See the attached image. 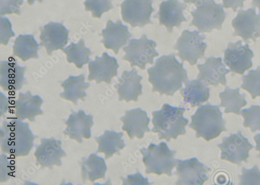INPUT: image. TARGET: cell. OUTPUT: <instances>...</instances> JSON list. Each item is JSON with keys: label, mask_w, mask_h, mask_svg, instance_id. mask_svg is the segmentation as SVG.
I'll list each match as a JSON object with an SVG mask.
<instances>
[{"label": "cell", "mask_w": 260, "mask_h": 185, "mask_svg": "<svg viewBox=\"0 0 260 185\" xmlns=\"http://www.w3.org/2000/svg\"><path fill=\"white\" fill-rule=\"evenodd\" d=\"M152 0H125L121 5L124 21L133 27L153 24L150 17L155 10Z\"/></svg>", "instance_id": "9c48e42d"}, {"label": "cell", "mask_w": 260, "mask_h": 185, "mask_svg": "<svg viewBox=\"0 0 260 185\" xmlns=\"http://www.w3.org/2000/svg\"><path fill=\"white\" fill-rule=\"evenodd\" d=\"M119 65L116 58L110 56L106 52L101 57L96 56L89 65L90 80H95L98 84L104 81L107 84L111 83L113 77L117 76Z\"/></svg>", "instance_id": "5bb4252c"}, {"label": "cell", "mask_w": 260, "mask_h": 185, "mask_svg": "<svg viewBox=\"0 0 260 185\" xmlns=\"http://www.w3.org/2000/svg\"><path fill=\"white\" fill-rule=\"evenodd\" d=\"M102 35L103 37L102 43L105 48L113 50L116 54L121 48L127 44V40L132 36L128 32L127 26L123 25L120 20L116 23L111 20H108L106 28L102 30Z\"/></svg>", "instance_id": "2e32d148"}, {"label": "cell", "mask_w": 260, "mask_h": 185, "mask_svg": "<svg viewBox=\"0 0 260 185\" xmlns=\"http://www.w3.org/2000/svg\"><path fill=\"white\" fill-rule=\"evenodd\" d=\"M120 120L123 122L122 130L126 132L130 139L135 137L142 139L145 133L150 131L148 127L150 119L140 108L126 111Z\"/></svg>", "instance_id": "d6986e66"}, {"label": "cell", "mask_w": 260, "mask_h": 185, "mask_svg": "<svg viewBox=\"0 0 260 185\" xmlns=\"http://www.w3.org/2000/svg\"><path fill=\"white\" fill-rule=\"evenodd\" d=\"M253 52L249 49V45H242L241 40L236 43H230L224 51V63L231 72L243 75L246 70L252 66V58Z\"/></svg>", "instance_id": "7c38bea8"}, {"label": "cell", "mask_w": 260, "mask_h": 185, "mask_svg": "<svg viewBox=\"0 0 260 185\" xmlns=\"http://www.w3.org/2000/svg\"><path fill=\"white\" fill-rule=\"evenodd\" d=\"M205 35L200 32L185 30L179 38L174 49L179 51L178 56L183 61H188L190 66L196 65L198 60L204 56L207 45L204 42Z\"/></svg>", "instance_id": "52a82bcc"}, {"label": "cell", "mask_w": 260, "mask_h": 185, "mask_svg": "<svg viewBox=\"0 0 260 185\" xmlns=\"http://www.w3.org/2000/svg\"><path fill=\"white\" fill-rule=\"evenodd\" d=\"M124 185H148L150 184L148 178H145L139 172L135 175H129L126 178H123Z\"/></svg>", "instance_id": "d6a6232c"}, {"label": "cell", "mask_w": 260, "mask_h": 185, "mask_svg": "<svg viewBox=\"0 0 260 185\" xmlns=\"http://www.w3.org/2000/svg\"><path fill=\"white\" fill-rule=\"evenodd\" d=\"M156 43L153 40L147 39L144 34L140 39H132L129 41L128 46L123 48L125 55L123 60H127L130 66L133 68L138 66L141 70L146 69V65L154 64V58L159 53L155 50Z\"/></svg>", "instance_id": "8992f818"}, {"label": "cell", "mask_w": 260, "mask_h": 185, "mask_svg": "<svg viewBox=\"0 0 260 185\" xmlns=\"http://www.w3.org/2000/svg\"><path fill=\"white\" fill-rule=\"evenodd\" d=\"M186 5L180 3L178 0H168L161 4L158 12L160 24L165 26L169 33L175 26L179 27L183 22H187L183 11Z\"/></svg>", "instance_id": "ac0fdd59"}, {"label": "cell", "mask_w": 260, "mask_h": 185, "mask_svg": "<svg viewBox=\"0 0 260 185\" xmlns=\"http://www.w3.org/2000/svg\"><path fill=\"white\" fill-rule=\"evenodd\" d=\"M191 118L189 127L197 132V138L202 137L207 141L218 137L222 132L228 131L219 106L209 104L202 106Z\"/></svg>", "instance_id": "3957f363"}, {"label": "cell", "mask_w": 260, "mask_h": 185, "mask_svg": "<svg viewBox=\"0 0 260 185\" xmlns=\"http://www.w3.org/2000/svg\"><path fill=\"white\" fill-rule=\"evenodd\" d=\"M208 1V0H184L186 4H193L197 7L201 6L203 3Z\"/></svg>", "instance_id": "e575fe53"}, {"label": "cell", "mask_w": 260, "mask_h": 185, "mask_svg": "<svg viewBox=\"0 0 260 185\" xmlns=\"http://www.w3.org/2000/svg\"><path fill=\"white\" fill-rule=\"evenodd\" d=\"M185 83V88L182 89L181 94L191 108L200 106L209 100L210 89L202 80H187Z\"/></svg>", "instance_id": "44dd1931"}, {"label": "cell", "mask_w": 260, "mask_h": 185, "mask_svg": "<svg viewBox=\"0 0 260 185\" xmlns=\"http://www.w3.org/2000/svg\"><path fill=\"white\" fill-rule=\"evenodd\" d=\"M254 140L256 144L255 150L259 151V153L257 156V158L260 159V134L256 135L254 137Z\"/></svg>", "instance_id": "d590c367"}, {"label": "cell", "mask_w": 260, "mask_h": 185, "mask_svg": "<svg viewBox=\"0 0 260 185\" xmlns=\"http://www.w3.org/2000/svg\"><path fill=\"white\" fill-rule=\"evenodd\" d=\"M123 133L106 131L101 140V150L106 153L107 158L112 157L125 147Z\"/></svg>", "instance_id": "484cf974"}, {"label": "cell", "mask_w": 260, "mask_h": 185, "mask_svg": "<svg viewBox=\"0 0 260 185\" xmlns=\"http://www.w3.org/2000/svg\"><path fill=\"white\" fill-rule=\"evenodd\" d=\"M84 5L86 11L91 12L93 17L99 18L114 8L112 0H85Z\"/></svg>", "instance_id": "83f0119b"}, {"label": "cell", "mask_w": 260, "mask_h": 185, "mask_svg": "<svg viewBox=\"0 0 260 185\" xmlns=\"http://www.w3.org/2000/svg\"><path fill=\"white\" fill-rule=\"evenodd\" d=\"M244 118V127L249 128L252 133L260 131V106H252L241 112Z\"/></svg>", "instance_id": "f1b7e54d"}, {"label": "cell", "mask_w": 260, "mask_h": 185, "mask_svg": "<svg viewBox=\"0 0 260 185\" xmlns=\"http://www.w3.org/2000/svg\"><path fill=\"white\" fill-rule=\"evenodd\" d=\"M232 24L235 29L233 36L241 37L245 43L250 39L255 43L256 39L260 37V13L257 14L254 8L238 11Z\"/></svg>", "instance_id": "8fae6325"}, {"label": "cell", "mask_w": 260, "mask_h": 185, "mask_svg": "<svg viewBox=\"0 0 260 185\" xmlns=\"http://www.w3.org/2000/svg\"><path fill=\"white\" fill-rule=\"evenodd\" d=\"M0 42L1 44L7 46L10 39L15 36L12 29V24L8 18H0Z\"/></svg>", "instance_id": "1f68e13d"}, {"label": "cell", "mask_w": 260, "mask_h": 185, "mask_svg": "<svg viewBox=\"0 0 260 185\" xmlns=\"http://www.w3.org/2000/svg\"><path fill=\"white\" fill-rule=\"evenodd\" d=\"M242 79V89L250 93L252 99L260 97V67L258 66L255 70L250 71Z\"/></svg>", "instance_id": "4316f807"}, {"label": "cell", "mask_w": 260, "mask_h": 185, "mask_svg": "<svg viewBox=\"0 0 260 185\" xmlns=\"http://www.w3.org/2000/svg\"><path fill=\"white\" fill-rule=\"evenodd\" d=\"M140 152L143 156L146 174L172 175V170L177 164V160L175 159L177 152L171 151L166 143L161 142L159 145L151 143L147 149H141Z\"/></svg>", "instance_id": "277c9868"}, {"label": "cell", "mask_w": 260, "mask_h": 185, "mask_svg": "<svg viewBox=\"0 0 260 185\" xmlns=\"http://www.w3.org/2000/svg\"><path fill=\"white\" fill-rule=\"evenodd\" d=\"M88 83L84 82L83 75L78 77L71 76L62 84L64 92L61 95L64 98L76 100L85 95L84 90L89 87Z\"/></svg>", "instance_id": "d4e9b609"}, {"label": "cell", "mask_w": 260, "mask_h": 185, "mask_svg": "<svg viewBox=\"0 0 260 185\" xmlns=\"http://www.w3.org/2000/svg\"><path fill=\"white\" fill-rule=\"evenodd\" d=\"M221 102L220 107L224 108V113H233L241 114V109L247 105L245 100L246 95H241L240 88L231 89L226 87L224 92L219 94Z\"/></svg>", "instance_id": "603a6c76"}, {"label": "cell", "mask_w": 260, "mask_h": 185, "mask_svg": "<svg viewBox=\"0 0 260 185\" xmlns=\"http://www.w3.org/2000/svg\"><path fill=\"white\" fill-rule=\"evenodd\" d=\"M148 81L153 85V92L161 96H173L188 80L183 64L179 63L175 54L164 55L157 59L155 66L147 70Z\"/></svg>", "instance_id": "6da1fadb"}, {"label": "cell", "mask_w": 260, "mask_h": 185, "mask_svg": "<svg viewBox=\"0 0 260 185\" xmlns=\"http://www.w3.org/2000/svg\"><path fill=\"white\" fill-rule=\"evenodd\" d=\"M198 68L200 71L198 79L204 81L207 86L213 85L216 87L220 84L226 85V75L230 70L226 69L221 57L206 58L205 64L198 65Z\"/></svg>", "instance_id": "9a60e30c"}, {"label": "cell", "mask_w": 260, "mask_h": 185, "mask_svg": "<svg viewBox=\"0 0 260 185\" xmlns=\"http://www.w3.org/2000/svg\"><path fill=\"white\" fill-rule=\"evenodd\" d=\"M24 3L23 0H0V14L20 15V7Z\"/></svg>", "instance_id": "4dcf8cb0"}, {"label": "cell", "mask_w": 260, "mask_h": 185, "mask_svg": "<svg viewBox=\"0 0 260 185\" xmlns=\"http://www.w3.org/2000/svg\"><path fill=\"white\" fill-rule=\"evenodd\" d=\"M221 150V159L241 166L242 162H247L249 151L253 146L241 132L231 134L222 139V143L218 145Z\"/></svg>", "instance_id": "ba28073f"}, {"label": "cell", "mask_w": 260, "mask_h": 185, "mask_svg": "<svg viewBox=\"0 0 260 185\" xmlns=\"http://www.w3.org/2000/svg\"><path fill=\"white\" fill-rule=\"evenodd\" d=\"M186 111L184 108L173 107L168 104L164 105L162 109L152 113L154 128L151 132L158 133L159 139H176L180 135H184L185 127L188 120L183 117Z\"/></svg>", "instance_id": "7a4b0ae2"}, {"label": "cell", "mask_w": 260, "mask_h": 185, "mask_svg": "<svg viewBox=\"0 0 260 185\" xmlns=\"http://www.w3.org/2000/svg\"><path fill=\"white\" fill-rule=\"evenodd\" d=\"M67 54L70 64H74L77 68L81 69L84 65L89 63L91 51L85 45L84 41L81 39L78 44L72 43L68 47L63 50Z\"/></svg>", "instance_id": "cb8c5ba5"}, {"label": "cell", "mask_w": 260, "mask_h": 185, "mask_svg": "<svg viewBox=\"0 0 260 185\" xmlns=\"http://www.w3.org/2000/svg\"><path fill=\"white\" fill-rule=\"evenodd\" d=\"M40 46L44 47L47 54L58 50H63L69 40V31L62 24L50 22L40 28Z\"/></svg>", "instance_id": "4fadbf2b"}, {"label": "cell", "mask_w": 260, "mask_h": 185, "mask_svg": "<svg viewBox=\"0 0 260 185\" xmlns=\"http://www.w3.org/2000/svg\"><path fill=\"white\" fill-rule=\"evenodd\" d=\"M39 45L31 35H20L14 41L13 54L23 61L39 58Z\"/></svg>", "instance_id": "7402d4cb"}, {"label": "cell", "mask_w": 260, "mask_h": 185, "mask_svg": "<svg viewBox=\"0 0 260 185\" xmlns=\"http://www.w3.org/2000/svg\"><path fill=\"white\" fill-rule=\"evenodd\" d=\"M243 174L240 176L241 185H260V171L257 166L247 170L243 168Z\"/></svg>", "instance_id": "f546056e"}, {"label": "cell", "mask_w": 260, "mask_h": 185, "mask_svg": "<svg viewBox=\"0 0 260 185\" xmlns=\"http://www.w3.org/2000/svg\"><path fill=\"white\" fill-rule=\"evenodd\" d=\"M191 12L193 19L189 26H196L200 32L210 33L213 29L221 30L226 14L221 4L208 0Z\"/></svg>", "instance_id": "5b68a950"}, {"label": "cell", "mask_w": 260, "mask_h": 185, "mask_svg": "<svg viewBox=\"0 0 260 185\" xmlns=\"http://www.w3.org/2000/svg\"><path fill=\"white\" fill-rule=\"evenodd\" d=\"M252 6L258 8L259 9V13H260V0H252Z\"/></svg>", "instance_id": "8d00e7d4"}, {"label": "cell", "mask_w": 260, "mask_h": 185, "mask_svg": "<svg viewBox=\"0 0 260 185\" xmlns=\"http://www.w3.org/2000/svg\"><path fill=\"white\" fill-rule=\"evenodd\" d=\"M246 0H223L224 7L231 8L234 12H236L238 8L242 9L244 7V3Z\"/></svg>", "instance_id": "836d02e7"}, {"label": "cell", "mask_w": 260, "mask_h": 185, "mask_svg": "<svg viewBox=\"0 0 260 185\" xmlns=\"http://www.w3.org/2000/svg\"><path fill=\"white\" fill-rule=\"evenodd\" d=\"M1 85L6 90L19 89L24 81L25 67H19L15 61H2Z\"/></svg>", "instance_id": "ffe728a7"}, {"label": "cell", "mask_w": 260, "mask_h": 185, "mask_svg": "<svg viewBox=\"0 0 260 185\" xmlns=\"http://www.w3.org/2000/svg\"><path fill=\"white\" fill-rule=\"evenodd\" d=\"M143 77L138 74L136 69L132 71H124L121 77L118 78L119 83L115 85L119 101L137 102L139 96L143 94V87L140 83Z\"/></svg>", "instance_id": "e0dca14e"}, {"label": "cell", "mask_w": 260, "mask_h": 185, "mask_svg": "<svg viewBox=\"0 0 260 185\" xmlns=\"http://www.w3.org/2000/svg\"><path fill=\"white\" fill-rule=\"evenodd\" d=\"M211 170L196 158L177 160L176 174L179 178L176 184L202 185L208 179Z\"/></svg>", "instance_id": "30bf717a"}]
</instances>
